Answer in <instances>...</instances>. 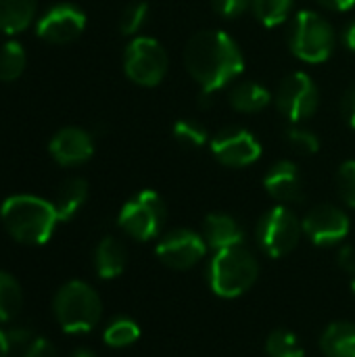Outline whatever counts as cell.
Listing matches in <instances>:
<instances>
[{"mask_svg":"<svg viewBox=\"0 0 355 357\" xmlns=\"http://www.w3.org/2000/svg\"><path fill=\"white\" fill-rule=\"evenodd\" d=\"M184 63L188 73L201 84L203 92L209 94L230 84L245 67L239 44L226 31L216 29L199 31L188 40Z\"/></svg>","mask_w":355,"mask_h":357,"instance_id":"1","label":"cell"},{"mask_svg":"<svg viewBox=\"0 0 355 357\" xmlns=\"http://www.w3.org/2000/svg\"><path fill=\"white\" fill-rule=\"evenodd\" d=\"M4 230L21 245H44L61 222L50 201L33 195L8 197L0 207Z\"/></svg>","mask_w":355,"mask_h":357,"instance_id":"2","label":"cell"},{"mask_svg":"<svg viewBox=\"0 0 355 357\" xmlns=\"http://www.w3.org/2000/svg\"><path fill=\"white\" fill-rule=\"evenodd\" d=\"M52 312L59 326L67 335H84L100 322L103 301L90 284L71 280L56 291L52 299Z\"/></svg>","mask_w":355,"mask_h":357,"instance_id":"3","label":"cell"},{"mask_svg":"<svg viewBox=\"0 0 355 357\" xmlns=\"http://www.w3.org/2000/svg\"><path fill=\"white\" fill-rule=\"evenodd\" d=\"M259 276V264L243 245L216 251L209 264V287L218 297L236 299L245 295Z\"/></svg>","mask_w":355,"mask_h":357,"instance_id":"4","label":"cell"},{"mask_svg":"<svg viewBox=\"0 0 355 357\" xmlns=\"http://www.w3.org/2000/svg\"><path fill=\"white\" fill-rule=\"evenodd\" d=\"M291 50L305 63H322L331 56L335 46V31L331 23L314 10H301L289 33Z\"/></svg>","mask_w":355,"mask_h":357,"instance_id":"5","label":"cell"},{"mask_svg":"<svg viewBox=\"0 0 355 357\" xmlns=\"http://www.w3.org/2000/svg\"><path fill=\"white\" fill-rule=\"evenodd\" d=\"M117 222L128 236L151 241L165 224V203L155 190H142L121 207Z\"/></svg>","mask_w":355,"mask_h":357,"instance_id":"6","label":"cell"},{"mask_svg":"<svg viewBox=\"0 0 355 357\" xmlns=\"http://www.w3.org/2000/svg\"><path fill=\"white\" fill-rule=\"evenodd\" d=\"M126 75L140 86H157L167 73V52L165 48L146 36L134 38L123 54Z\"/></svg>","mask_w":355,"mask_h":357,"instance_id":"7","label":"cell"},{"mask_svg":"<svg viewBox=\"0 0 355 357\" xmlns=\"http://www.w3.org/2000/svg\"><path fill=\"white\" fill-rule=\"evenodd\" d=\"M301 232L303 226L295 213L287 209V205H278L259 220L257 241L270 257H285L297 247Z\"/></svg>","mask_w":355,"mask_h":357,"instance_id":"8","label":"cell"},{"mask_svg":"<svg viewBox=\"0 0 355 357\" xmlns=\"http://www.w3.org/2000/svg\"><path fill=\"white\" fill-rule=\"evenodd\" d=\"M276 107L291 121L312 117L318 109V88L314 79L301 71L285 77L276 92Z\"/></svg>","mask_w":355,"mask_h":357,"instance_id":"9","label":"cell"},{"mask_svg":"<svg viewBox=\"0 0 355 357\" xmlns=\"http://www.w3.org/2000/svg\"><path fill=\"white\" fill-rule=\"evenodd\" d=\"M213 157L228 167H245L262 157L259 140L243 128H224L211 140Z\"/></svg>","mask_w":355,"mask_h":357,"instance_id":"10","label":"cell"},{"mask_svg":"<svg viewBox=\"0 0 355 357\" xmlns=\"http://www.w3.org/2000/svg\"><path fill=\"white\" fill-rule=\"evenodd\" d=\"M207 251V243L192 230H172L157 245V257L172 270H190Z\"/></svg>","mask_w":355,"mask_h":357,"instance_id":"11","label":"cell"},{"mask_svg":"<svg viewBox=\"0 0 355 357\" xmlns=\"http://www.w3.org/2000/svg\"><path fill=\"white\" fill-rule=\"evenodd\" d=\"M86 27V15L75 4H54L38 21V36L50 44H69Z\"/></svg>","mask_w":355,"mask_h":357,"instance_id":"12","label":"cell"},{"mask_svg":"<svg viewBox=\"0 0 355 357\" xmlns=\"http://www.w3.org/2000/svg\"><path fill=\"white\" fill-rule=\"evenodd\" d=\"M303 232L318 247H333L347 238L349 218L335 205H318L303 220Z\"/></svg>","mask_w":355,"mask_h":357,"instance_id":"13","label":"cell"},{"mask_svg":"<svg viewBox=\"0 0 355 357\" xmlns=\"http://www.w3.org/2000/svg\"><path fill=\"white\" fill-rule=\"evenodd\" d=\"M48 151L59 165L69 167L86 163L94 153V142L92 136L82 128H63L52 136Z\"/></svg>","mask_w":355,"mask_h":357,"instance_id":"14","label":"cell"},{"mask_svg":"<svg viewBox=\"0 0 355 357\" xmlns=\"http://www.w3.org/2000/svg\"><path fill=\"white\" fill-rule=\"evenodd\" d=\"M264 188L270 197L276 201L291 205L301 203L303 199V186H301V174L295 163L291 161H278L270 167V172L264 178Z\"/></svg>","mask_w":355,"mask_h":357,"instance_id":"15","label":"cell"},{"mask_svg":"<svg viewBox=\"0 0 355 357\" xmlns=\"http://www.w3.org/2000/svg\"><path fill=\"white\" fill-rule=\"evenodd\" d=\"M203 238L213 251L239 247L245 241L241 224L228 213H209L203 222Z\"/></svg>","mask_w":355,"mask_h":357,"instance_id":"16","label":"cell"},{"mask_svg":"<svg viewBox=\"0 0 355 357\" xmlns=\"http://www.w3.org/2000/svg\"><path fill=\"white\" fill-rule=\"evenodd\" d=\"M128 264V251L121 241L105 236L94 251V270L103 280L117 278Z\"/></svg>","mask_w":355,"mask_h":357,"instance_id":"17","label":"cell"},{"mask_svg":"<svg viewBox=\"0 0 355 357\" xmlns=\"http://www.w3.org/2000/svg\"><path fill=\"white\" fill-rule=\"evenodd\" d=\"M320 347L326 357H355V324L335 322L320 339Z\"/></svg>","mask_w":355,"mask_h":357,"instance_id":"18","label":"cell"},{"mask_svg":"<svg viewBox=\"0 0 355 357\" xmlns=\"http://www.w3.org/2000/svg\"><path fill=\"white\" fill-rule=\"evenodd\" d=\"M36 0H0V31L19 33L36 17Z\"/></svg>","mask_w":355,"mask_h":357,"instance_id":"19","label":"cell"},{"mask_svg":"<svg viewBox=\"0 0 355 357\" xmlns=\"http://www.w3.org/2000/svg\"><path fill=\"white\" fill-rule=\"evenodd\" d=\"M86 197H88V184H86V180L71 178V180L63 182V186L59 188L56 199L52 203L54 209H56L59 220L61 222H69L82 209V205L86 203Z\"/></svg>","mask_w":355,"mask_h":357,"instance_id":"20","label":"cell"},{"mask_svg":"<svg viewBox=\"0 0 355 357\" xmlns=\"http://www.w3.org/2000/svg\"><path fill=\"white\" fill-rule=\"evenodd\" d=\"M230 105H232V109H236L241 113H257L270 105V92L262 84L243 82L232 88Z\"/></svg>","mask_w":355,"mask_h":357,"instance_id":"21","label":"cell"},{"mask_svg":"<svg viewBox=\"0 0 355 357\" xmlns=\"http://www.w3.org/2000/svg\"><path fill=\"white\" fill-rule=\"evenodd\" d=\"M23 305L21 284L8 272L0 270V324L10 322Z\"/></svg>","mask_w":355,"mask_h":357,"instance_id":"22","label":"cell"},{"mask_svg":"<svg viewBox=\"0 0 355 357\" xmlns=\"http://www.w3.org/2000/svg\"><path fill=\"white\" fill-rule=\"evenodd\" d=\"M105 343L113 349H123L134 345L140 339V326L130 320V318H115L113 322H109V326L105 328L103 335Z\"/></svg>","mask_w":355,"mask_h":357,"instance_id":"23","label":"cell"},{"mask_svg":"<svg viewBox=\"0 0 355 357\" xmlns=\"http://www.w3.org/2000/svg\"><path fill=\"white\" fill-rule=\"evenodd\" d=\"M25 50L19 42H6L0 48V79L2 82H15L23 69H25Z\"/></svg>","mask_w":355,"mask_h":357,"instance_id":"24","label":"cell"},{"mask_svg":"<svg viewBox=\"0 0 355 357\" xmlns=\"http://www.w3.org/2000/svg\"><path fill=\"white\" fill-rule=\"evenodd\" d=\"M253 13L266 27H278L287 21L293 0H253Z\"/></svg>","mask_w":355,"mask_h":357,"instance_id":"25","label":"cell"},{"mask_svg":"<svg viewBox=\"0 0 355 357\" xmlns=\"http://www.w3.org/2000/svg\"><path fill=\"white\" fill-rule=\"evenodd\" d=\"M266 354L270 357H305L299 339L291 331H274L266 341Z\"/></svg>","mask_w":355,"mask_h":357,"instance_id":"26","label":"cell"},{"mask_svg":"<svg viewBox=\"0 0 355 357\" xmlns=\"http://www.w3.org/2000/svg\"><path fill=\"white\" fill-rule=\"evenodd\" d=\"M174 138L182 144V146H190L197 149L201 144H205L207 140V132L203 126H199L197 121H188V119H180L174 123Z\"/></svg>","mask_w":355,"mask_h":357,"instance_id":"27","label":"cell"},{"mask_svg":"<svg viewBox=\"0 0 355 357\" xmlns=\"http://www.w3.org/2000/svg\"><path fill=\"white\" fill-rule=\"evenodd\" d=\"M146 15H149V4L146 2H132L130 6H126V10L119 17L121 33H126V36L136 33L142 27V23L146 21Z\"/></svg>","mask_w":355,"mask_h":357,"instance_id":"28","label":"cell"},{"mask_svg":"<svg viewBox=\"0 0 355 357\" xmlns=\"http://www.w3.org/2000/svg\"><path fill=\"white\" fill-rule=\"evenodd\" d=\"M337 190L347 207L355 209V161H345L337 172Z\"/></svg>","mask_w":355,"mask_h":357,"instance_id":"29","label":"cell"},{"mask_svg":"<svg viewBox=\"0 0 355 357\" xmlns=\"http://www.w3.org/2000/svg\"><path fill=\"white\" fill-rule=\"evenodd\" d=\"M287 142L291 144V149L299 155H314L320 149V140L314 132L310 130H301V128H291L287 132Z\"/></svg>","mask_w":355,"mask_h":357,"instance_id":"30","label":"cell"},{"mask_svg":"<svg viewBox=\"0 0 355 357\" xmlns=\"http://www.w3.org/2000/svg\"><path fill=\"white\" fill-rule=\"evenodd\" d=\"M6 333V341H8V347L10 351H25L31 343H33V331L25 324H19V326H10Z\"/></svg>","mask_w":355,"mask_h":357,"instance_id":"31","label":"cell"},{"mask_svg":"<svg viewBox=\"0 0 355 357\" xmlns=\"http://www.w3.org/2000/svg\"><path fill=\"white\" fill-rule=\"evenodd\" d=\"M251 2H253V0H211L213 10H216L218 15L226 17V19H234V17L243 15V13L249 8Z\"/></svg>","mask_w":355,"mask_h":357,"instance_id":"32","label":"cell"},{"mask_svg":"<svg viewBox=\"0 0 355 357\" xmlns=\"http://www.w3.org/2000/svg\"><path fill=\"white\" fill-rule=\"evenodd\" d=\"M23 357H59V351H56V347L48 339L36 337L33 343L23 351Z\"/></svg>","mask_w":355,"mask_h":357,"instance_id":"33","label":"cell"},{"mask_svg":"<svg viewBox=\"0 0 355 357\" xmlns=\"http://www.w3.org/2000/svg\"><path fill=\"white\" fill-rule=\"evenodd\" d=\"M341 113L349 128L355 130V84H352L341 98Z\"/></svg>","mask_w":355,"mask_h":357,"instance_id":"34","label":"cell"},{"mask_svg":"<svg viewBox=\"0 0 355 357\" xmlns=\"http://www.w3.org/2000/svg\"><path fill=\"white\" fill-rule=\"evenodd\" d=\"M339 268L347 274H354L355 276V249L354 247H343L339 251V259H337Z\"/></svg>","mask_w":355,"mask_h":357,"instance_id":"35","label":"cell"},{"mask_svg":"<svg viewBox=\"0 0 355 357\" xmlns=\"http://www.w3.org/2000/svg\"><path fill=\"white\" fill-rule=\"evenodd\" d=\"M318 2L331 10H349L355 4V0H318Z\"/></svg>","mask_w":355,"mask_h":357,"instance_id":"36","label":"cell"},{"mask_svg":"<svg viewBox=\"0 0 355 357\" xmlns=\"http://www.w3.org/2000/svg\"><path fill=\"white\" fill-rule=\"evenodd\" d=\"M343 44H345L349 50H354L355 52V21H352V23L345 27V31H343Z\"/></svg>","mask_w":355,"mask_h":357,"instance_id":"37","label":"cell"},{"mask_svg":"<svg viewBox=\"0 0 355 357\" xmlns=\"http://www.w3.org/2000/svg\"><path fill=\"white\" fill-rule=\"evenodd\" d=\"M10 356V347H8V341H6V333L0 328V357Z\"/></svg>","mask_w":355,"mask_h":357,"instance_id":"38","label":"cell"},{"mask_svg":"<svg viewBox=\"0 0 355 357\" xmlns=\"http://www.w3.org/2000/svg\"><path fill=\"white\" fill-rule=\"evenodd\" d=\"M71 357H98L92 349H86V347H80V349H75Z\"/></svg>","mask_w":355,"mask_h":357,"instance_id":"39","label":"cell"},{"mask_svg":"<svg viewBox=\"0 0 355 357\" xmlns=\"http://www.w3.org/2000/svg\"><path fill=\"white\" fill-rule=\"evenodd\" d=\"M352 291H354V295H355V276H354V280H352Z\"/></svg>","mask_w":355,"mask_h":357,"instance_id":"40","label":"cell"}]
</instances>
